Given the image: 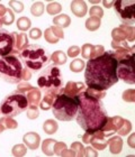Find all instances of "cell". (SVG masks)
<instances>
[{
  "label": "cell",
  "mask_w": 135,
  "mask_h": 157,
  "mask_svg": "<svg viewBox=\"0 0 135 157\" xmlns=\"http://www.w3.org/2000/svg\"><path fill=\"white\" fill-rule=\"evenodd\" d=\"M117 61L114 57L113 51L106 52L102 55L89 59L86 65L85 78L88 88L98 91H106L118 82L116 75Z\"/></svg>",
  "instance_id": "1"
},
{
  "label": "cell",
  "mask_w": 135,
  "mask_h": 157,
  "mask_svg": "<svg viewBox=\"0 0 135 157\" xmlns=\"http://www.w3.org/2000/svg\"><path fill=\"white\" fill-rule=\"evenodd\" d=\"M108 115L101 100L92 98L83 91L79 94V108L77 113V122L87 132L100 130Z\"/></svg>",
  "instance_id": "2"
},
{
  "label": "cell",
  "mask_w": 135,
  "mask_h": 157,
  "mask_svg": "<svg viewBox=\"0 0 135 157\" xmlns=\"http://www.w3.org/2000/svg\"><path fill=\"white\" fill-rule=\"evenodd\" d=\"M18 57L30 72H38L43 70L45 66L49 65L51 61L46 49L36 44H28L23 51H20Z\"/></svg>",
  "instance_id": "3"
},
{
  "label": "cell",
  "mask_w": 135,
  "mask_h": 157,
  "mask_svg": "<svg viewBox=\"0 0 135 157\" xmlns=\"http://www.w3.org/2000/svg\"><path fill=\"white\" fill-rule=\"evenodd\" d=\"M79 108V97H69L60 93L54 99L52 105V112L58 120L71 121L77 117Z\"/></svg>",
  "instance_id": "4"
},
{
  "label": "cell",
  "mask_w": 135,
  "mask_h": 157,
  "mask_svg": "<svg viewBox=\"0 0 135 157\" xmlns=\"http://www.w3.org/2000/svg\"><path fill=\"white\" fill-rule=\"evenodd\" d=\"M37 85L44 94L54 93L55 95H59L62 93L63 78L59 67L56 65L46 66L37 78Z\"/></svg>",
  "instance_id": "5"
},
{
  "label": "cell",
  "mask_w": 135,
  "mask_h": 157,
  "mask_svg": "<svg viewBox=\"0 0 135 157\" xmlns=\"http://www.w3.org/2000/svg\"><path fill=\"white\" fill-rule=\"evenodd\" d=\"M23 65L16 54H9L0 57V78L10 84H18L22 82Z\"/></svg>",
  "instance_id": "6"
},
{
  "label": "cell",
  "mask_w": 135,
  "mask_h": 157,
  "mask_svg": "<svg viewBox=\"0 0 135 157\" xmlns=\"http://www.w3.org/2000/svg\"><path fill=\"white\" fill-rule=\"evenodd\" d=\"M28 100L26 95L18 91L8 94L0 103V112L6 117H16L23 113L28 108Z\"/></svg>",
  "instance_id": "7"
},
{
  "label": "cell",
  "mask_w": 135,
  "mask_h": 157,
  "mask_svg": "<svg viewBox=\"0 0 135 157\" xmlns=\"http://www.w3.org/2000/svg\"><path fill=\"white\" fill-rule=\"evenodd\" d=\"M114 9L119 20L124 25L132 26L135 23V2L134 1H124L117 0L114 2Z\"/></svg>",
  "instance_id": "8"
},
{
  "label": "cell",
  "mask_w": 135,
  "mask_h": 157,
  "mask_svg": "<svg viewBox=\"0 0 135 157\" xmlns=\"http://www.w3.org/2000/svg\"><path fill=\"white\" fill-rule=\"evenodd\" d=\"M133 63H134V55L129 56L127 59H124L117 62L116 75H117L118 80H122L127 84H134L135 75Z\"/></svg>",
  "instance_id": "9"
},
{
  "label": "cell",
  "mask_w": 135,
  "mask_h": 157,
  "mask_svg": "<svg viewBox=\"0 0 135 157\" xmlns=\"http://www.w3.org/2000/svg\"><path fill=\"white\" fill-rule=\"evenodd\" d=\"M14 52L13 34L6 29H0V57L7 56Z\"/></svg>",
  "instance_id": "10"
},
{
  "label": "cell",
  "mask_w": 135,
  "mask_h": 157,
  "mask_svg": "<svg viewBox=\"0 0 135 157\" xmlns=\"http://www.w3.org/2000/svg\"><path fill=\"white\" fill-rule=\"evenodd\" d=\"M44 37H45L46 42L50 43V44H56V43H59V40L61 38H64V33H63L62 28L53 25V26L45 29Z\"/></svg>",
  "instance_id": "11"
},
{
  "label": "cell",
  "mask_w": 135,
  "mask_h": 157,
  "mask_svg": "<svg viewBox=\"0 0 135 157\" xmlns=\"http://www.w3.org/2000/svg\"><path fill=\"white\" fill-rule=\"evenodd\" d=\"M86 90V85L82 82H72L69 81L63 88L62 93L69 95V97H79L81 92Z\"/></svg>",
  "instance_id": "12"
},
{
  "label": "cell",
  "mask_w": 135,
  "mask_h": 157,
  "mask_svg": "<svg viewBox=\"0 0 135 157\" xmlns=\"http://www.w3.org/2000/svg\"><path fill=\"white\" fill-rule=\"evenodd\" d=\"M11 34H13V37H14V52L11 54L18 55L20 51H23L28 45V37H27L26 34L24 33L13 32Z\"/></svg>",
  "instance_id": "13"
},
{
  "label": "cell",
  "mask_w": 135,
  "mask_h": 157,
  "mask_svg": "<svg viewBox=\"0 0 135 157\" xmlns=\"http://www.w3.org/2000/svg\"><path fill=\"white\" fill-rule=\"evenodd\" d=\"M90 144H91L92 147L95 148V149H97V151H104V149L107 147L108 139H107V137L104 136L101 130H97V131H95V132H92Z\"/></svg>",
  "instance_id": "14"
},
{
  "label": "cell",
  "mask_w": 135,
  "mask_h": 157,
  "mask_svg": "<svg viewBox=\"0 0 135 157\" xmlns=\"http://www.w3.org/2000/svg\"><path fill=\"white\" fill-rule=\"evenodd\" d=\"M23 141H24V144L26 145L27 148L35 151V149H37L38 146H40L41 136L37 134V132L30 131V132H27V134L24 135Z\"/></svg>",
  "instance_id": "15"
},
{
  "label": "cell",
  "mask_w": 135,
  "mask_h": 157,
  "mask_svg": "<svg viewBox=\"0 0 135 157\" xmlns=\"http://www.w3.org/2000/svg\"><path fill=\"white\" fill-rule=\"evenodd\" d=\"M71 7V11L74 16L82 18L83 16H86L88 8H87V3L85 1H80V0H74L70 5Z\"/></svg>",
  "instance_id": "16"
},
{
  "label": "cell",
  "mask_w": 135,
  "mask_h": 157,
  "mask_svg": "<svg viewBox=\"0 0 135 157\" xmlns=\"http://www.w3.org/2000/svg\"><path fill=\"white\" fill-rule=\"evenodd\" d=\"M27 100H28V105H38L42 98V92L38 88H32L30 90L25 93Z\"/></svg>",
  "instance_id": "17"
},
{
  "label": "cell",
  "mask_w": 135,
  "mask_h": 157,
  "mask_svg": "<svg viewBox=\"0 0 135 157\" xmlns=\"http://www.w3.org/2000/svg\"><path fill=\"white\" fill-rule=\"evenodd\" d=\"M107 145L109 146V151H110V153L114 155L119 154L123 149V140L119 136H114V137L109 138L108 144Z\"/></svg>",
  "instance_id": "18"
},
{
  "label": "cell",
  "mask_w": 135,
  "mask_h": 157,
  "mask_svg": "<svg viewBox=\"0 0 135 157\" xmlns=\"http://www.w3.org/2000/svg\"><path fill=\"white\" fill-rule=\"evenodd\" d=\"M17 127H18V122L14 118L6 117V116L0 118V134H2L6 129H16Z\"/></svg>",
  "instance_id": "19"
},
{
  "label": "cell",
  "mask_w": 135,
  "mask_h": 157,
  "mask_svg": "<svg viewBox=\"0 0 135 157\" xmlns=\"http://www.w3.org/2000/svg\"><path fill=\"white\" fill-rule=\"evenodd\" d=\"M134 51L135 47L132 46L129 48H117L115 51H113V54H114V57L116 59V61H122L124 59H127L129 56L134 55Z\"/></svg>",
  "instance_id": "20"
},
{
  "label": "cell",
  "mask_w": 135,
  "mask_h": 157,
  "mask_svg": "<svg viewBox=\"0 0 135 157\" xmlns=\"http://www.w3.org/2000/svg\"><path fill=\"white\" fill-rule=\"evenodd\" d=\"M53 24H54V26L60 27V28H66V27L70 26L71 19H70V17L68 15L61 13V15L55 16L53 18Z\"/></svg>",
  "instance_id": "21"
},
{
  "label": "cell",
  "mask_w": 135,
  "mask_h": 157,
  "mask_svg": "<svg viewBox=\"0 0 135 157\" xmlns=\"http://www.w3.org/2000/svg\"><path fill=\"white\" fill-rule=\"evenodd\" d=\"M55 97L56 95L54 94V93H45L43 99H42L40 102L41 109H43V110H50V109L52 108V105H53V102H54Z\"/></svg>",
  "instance_id": "22"
},
{
  "label": "cell",
  "mask_w": 135,
  "mask_h": 157,
  "mask_svg": "<svg viewBox=\"0 0 135 157\" xmlns=\"http://www.w3.org/2000/svg\"><path fill=\"white\" fill-rule=\"evenodd\" d=\"M58 128H59V124L55 120L53 119H49V120H45L43 124V130L45 134L53 135L58 131Z\"/></svg>",
  "instance_id": "23"
},
{
  "label": "cell",
  "mask_w": 135,
  "mask_h": 157,
  "mask_svg": "<svg viewBox=\"0 0 135 157\" xmlns=\"http://www.w3.org/2000/svg\"><path fill=\"white\" fill-rule=\"evenodd\" d=\"M68 56L62 51H56L51 55V61L54 63V65H63L66 63Z\"/></svg>",
  "instance_id": "24"
},
{
  "label": "cell",
  "mask_w": 135,
  "mask_h": 157,
  "mask_svg": "<svg viewBox=\"0 0 135 157\" xmlns=\"http://www.w3.org/2000/svg\"><path fill=\"white\" fill-rule=\"evenodd\" d=\"M56 143V140L52 139V138H47L42 143V151L45 155L47 156H53L54 155V151H53V147H54V144Z\"/></svg>",
  "instance_id": "25"
},
{
  "label": "cell",
  "mask_w": 135,
  "mask_h": 157,
  "mask_svg": "<svg viewBox=\"0 0 135 157\" xmlns=\"http://www.w3.org/2000/svg\"><path fill=\"white\" fill-rule=\"evenodd\" d=\"M101 25V21L99 18H96V17H90L86 20V28L90 32H95L100 27Z\"/></svg>",
  "instance_id": "26"
},
{
  "label": "cell",
  "mask_w": 135,
  "mask_h": 157,
  "mask_svg": "<svg viewBox=\"0 0 135 157\" xmlns=\"http://www.w3.org/2000/svg\"><path fill=\"white\" fill-rule=\"evenodd\" d=\"M32 26V21H30V18L27 17H20L19 19L17 20V27L18 29L22 30V32H26Z\"/></svg>",
  "instance_id": "27"
},
{
  "label": "cell",
  "mask_w": 135,
  "mask_h": 157,
  "mask_svg": "<svg viewBox=\"0 0 135 157\" xmlns=\"http://www.w3.org/2000/svg\"><path fill=\"white\" fill-rule=\"evenodd\" d=\"M0 20H1L2 25H11V24L15 21V15H14V11L10 9V8H7L6 13H5V15L0 18Z\"/></svg>",
  "instance_id": "28"
},
{
  "label": "cell",
  "mask_w": 135,
  "mask_h": 157,
  "mask_svg": "<svg viewBox=\"0 0 135 157\" xmlns=\"http://www.w3.org/2000/svg\"><path fill=\"white\" fill-rule=\"evenodd\" d=\"M112 37L114 42H124V40H126V35L121 27H117V28L113 29Z\"/></svg>",
  "instance_id": "29"
},
{
  "label": "cell",
  "mask_w": 135,
  "mask_h": 157,
  "mask_svg": "<svg viewBox=\"0 0 135 157\" xmlns=\"http://www.w3.org/2000/svg\"><path fill=\"white\" fill-rule=\"evenodd\" d=\"M30 13L32 15L35 17H40L43 15L44 13V5L43 2H41V1H37V2H34L30 7Z\"/></svg>",
  "instance_id": "30"
},
{
  "label": "cell",
  "mask_w": 135,
  "mask_h": 157,
  "mask_svg": "<svg viewBox=\"0 0 135 157\" xmlns=\"http://www.w3.org/2000/svg\"><path fill=\"white\" fill-rule=\"evenodd\" d=\"M85 66H86V64H85V62H83L82 59H73L72 62H71V64H70V70L74 73H78V72H81L85 69Z\"/></svg>",
  "instance_id": "31"
},
{
  "label": "cell",
  "mask_w": 135,
  "mask_h": 157,
  "mask_svg": "<svg viewBox=\"0 0 135 157\" xmlns=\"http://www.w3.org/2000/svg\"><path fill=\"white\" fill-rule=\"evenodd\" d=\"M131 130H132V124H131V121L124 119V122H123L122 126L119 127V129L116 132L119 136H126V135H129L131 132Z\"/></svg>",
  "instance_id": "32"
},
{
  "label": "cell",
  "mask_w": 135,
  "mask_h": 157,
  "mask_svg": "<svg viewBox=\"0 0 135 157\" xmlns=\"http://www.w3.org/2000/svg\"><path fill=\"white\" fill-rule=\"evenodd\" d=\"M121 28L124 30L126 35V40L127 42H134L135 39V29L133 26H127V25H121Z\"/></svg>",
  "instance_id": "33"
},
{
  "label": "cell",
  "mask_w": 135,
  "mask_h": 157,
  "mask_svg": "<svg viewBox=\"0 0 135 157\" xmlns=\"http://www.w3.org/2000/svg\"><path fill=\"white\" fill-rule=\"evenodd\" d=\"M11 153H13L14 156L16 157H22V156H25L27 153V147L26 145H23V144H18V145H15L11 149Z\"/></svg>",
  "instance_id": "34"
},
{
  "label": "cell",
  "mask_w": 135,
  "mask_h": 157,
  "mask_svg": "<svg viewBox=\"0 0 135 157\" xmlns=\"http://www.w3.org/2000/svg\"><path fill=\"white\" fill-rule=\"evenodd\" d=\"M61 10H62V6L58 2H51L46 6V11H47V13H49V15H52V16L61 13Z\"/></svg>",
  "instance_id": "35"
},
{
  "label": "cell",
  "mask_w": 135,
  "mask_h": 157,
  "mask_svg": "<svg viewBox=\"0 0 135 157\" xmlns=\"http://www.w3.org/2000/svg\"><path fill=\"white\" fill-rule=\"evenodd\" d=\"M85 92L87 94H89L90 97H92V98L99 99V100H102L106 97V91H98V90H95V89L91 88H87L85 90Z\"/></svg>",
  "instance_id": "36"
},
{
  "label": "cell",
  "mask_w": 135,
  "mask_h": 157,
  "mask_svg": "<svg viewBox=\"0 0 135 157\" xmlns=\"http://www.w3.org/2000/svg\"><path fill=\"white\" fill-rule=\"evenodd\" d=\"M71 149L76 153V156L83 157V149H85V147H83V145L81 144L80 141H74V143H72Z\"/></svg>",
  "instance_id": "37"
},
{
  "label": "cell",
  "mask_w": 135,
  "mask_h": 157,
  "mask_svg": "<svg viewBox=\"0 0 135 157\" xmlns=\"http://www.w3.org/2000/svg\"><path fill=\"white\" fill-rule=\"evenodd\" d=\"M27 118L28 119H36L38 118L40 116V111H38V108H37V105H28V108H27Z\"/></svg>",
  "instance_id": "38"
},
{
  "label": "cell",
  "mask_w": 135,
  "mask_h": 157,
  "mask_svg": "<svg viewBox=\"0 0 135 157\" xmlns=\"http://www.w3.org/2000/svg\"><path fill=\"white\" fill-rule=\"evenodd\" d=\"M92 48H93V45L92 44H85L81 48V55H82L83 59H90V56H91L92 53Z\"/></svg>",
  "instance_id": "39"
},
{
  "label": "cell",
  "mask_w": 135,
  "mask_h": 157,
  "mask_svg": "<svg viewBox=\"0 0 135 157\" xmlns=\"http://www.w3.org/2000/svg\"><path fill=\"white\" fill-rule=\"evenodd\" d=\"M89 15L91 17H96V18H99V19H101V17L104 16V10H102L101 7L93 6V7H91V8H90Z\"/></svg>",
  "instance_id": "40"
},
{
  "label": "cell",
  "mask_w": 135,
  "mask_h": 157,
  "mask_svg": "<svg viewBox=\"0 0 135 157\" xmlns=\"http://www.w3.org/2000/svg\"><path fill=\"white\" fill-rule=\"evenodd\" d=\"M123 100L126 102H134L135 101V91L133 89H129L123 92Z\"/></svg>",
  "instance_id": "41"
},
{
  "label": "cell",
  "mask_w": 135,
  "mask_h": 157,
  "mask_svg": "<svg viewBox=\"0 0 135 157\" xmlns=\"http://www.w3.org/2000/svg\"><path fill=\"white\" fill-rule=\"evenodd\" d=\"M104 53H105V47H104V46L102 45H93V48H92V53H91V56H90V59H96V57L102 55Z\"/></svg>",
  "instance_id": "42"
},
{
  "label": "cell",
  "mask_w": 135,
  "mask_h": 157,
  "mask_svg": "<svg viewBox=\"0 0 135 157\" xmlns=\"http://www.w3.org/2000/svg\"><path fill=\"white\" fill-rule=\"evenodd\" d=\"M33 88V85H30L28 82L26 81H23V82H19L18 83V85H17V90L16 91L20 92V93H23V94H25L28 90H30V89Z\"/></svg>",
  "instance_id": "43"
},
{
  "label": "cell",
  "mask_w": 135,
  "mask_h": 157,
  "mask_svg": "<svg viewBox=\"0 0 135 157\" xmlns=\"http://www.w3.org/2000/svg\"><path fill=\"white\" fill-rule=\"evenodd\" d=\"M66 148V144L63 143V141H56L54 144V147H53V151H54V154L58 155V156H61L62 151Z\"/></svg>",
  "instance_id": "44"
},
{
  "label": "cell",
  "mask_w": 135,
  "mask_h": 157,
  "mask_svg": "<svg viewBox=\"0 0 135 157\" xmlns=\"http://www.w3.org/2000/svg\"><path fill=\"white\" fill-rule=\"evenodd\" d=\"M9 7L15 13H22L24 10V5L20 1H9Z\"/></svg>",
  "instance_id": "45"
},
{
  "label": "cell",
  "mask_w": 135,
  "mask_h": 157,
  "mask_svg": "<svg viewBox=\"0 0 135 157\" xmlns=\"http://www.w3.org/2000/svg\"><path fill=\"white\" fill-rule=\"evenodd\" d=\"M83 156L86 157H97L98 156V153L96 151L95 148L92 147V146H88L83 149Z\"/></svg>",
  "instance_id": "46"
},
{
  "label": "cell",
  "mask_w": 135,
  "mask_h": 157,
  "mask_svg": "<svg viewBox=\"0 0 135 157\" xmlns=\"http://www.w3.org/2000/svg\"><path fill=\"white\" fill-rule=\"evenodd\" d=\"M80 52H81V49H80L79 46H71V47H69V49H68V55L66 56H70V57H76V56H78L80 54Z\"/></svg>",
  "instance_id": "47"
},
{
  "label": "cell",
  "mask_w": 135,
  "mask_h": 157,
  "mask_svg": "<svg viewBox=\"0 0 135 157\" xmlns=\"http://www.w3.org/2000/svg\"><path fill=\"white\" fill-rule=\"evenodd\" d=\"M112 47L114 49H117V48H129V44L126 43V40L124 42H112Z\"/></svg>",
  "instance_id": "48"
},
{
  "label": "cell",
  "mask_w": 135,
  "mask_h": 157,
  "mask_svg": "<svg viewBox=\"0 0 135 157\" xmlns=\"http://www.w3.org/2000/svg\"><path fill=\"white\" fill-rule=\"evenodd\" d=\"M42 36V30L40 28H33V29H30V37L33 39H38L41 38Z\"/></svg>",
  "instance_id": "49"
},
{
  "label": "cell",
  "mask_w": 135,
  "mask_h": 157,
  "mask_svg": "<svg viewBox=\"0 0 135 157\" xmlns=\"http://www.w3.org/2000/svg\"><path fill=\"white\" fill-rule=\"evenodd\" d=\"M32 78V72H30L28 69H23V74H22V81H26L28 82Z\"/></svg>",
  "instance_id": "50"
},
{
  "label": "cell",
  "mask_w": 135,
  "mask_h": 157,
  "mask_svg": "<svg viewBox=\"0 0 135 157\" xmlns=\"http://www.w3.org/2000/svg\"><path fill=\"white\" fill-rule=\"evenodd\" d=\"M61 156H66V157H72V156H76V153L72 151V149H68V148H66L64 151H62V154H61Z\"/></svg>",
  "instance_id": "51"
},
{
  "label": "cell",
  "mask_w": 135,
  "mask_h": 157,
  "mask_svg": "<svg viewBox=\"0 0 135 157\" xmlns=\"http://www.w3.org/2000/svg\"><path fill=\"white\" fill-rule=\"evenodd\" d=\"M134 139H135V135L132 134L131 136H129V140H127V143H129V146L131 148H135V143H134Z\"/></svg>",
  "instance_id": "52"
},
{
  "label": "cell",
  "mask_w": 135,
  "mask_h": 157,
  "mask_svg": "<svg viewBox=\"0 0 135 157\" xmlns=\"http://www.w3.org/2000/svg\"><path fill=\"white\" fill-rule=\"evenodd\" d=\"M114 2H115V1H107V0H104V1H102V5H104V7H106V8H112V7L114 6Z\"/></svg>",
  "instance_id": "53"
},
{
  "label": "cell",
  "mask_w": 135,
  "mask_h": 157,
  "mask_svg": "<svg viewBox=\"0 0 135 157\" xmlns=\"http://www.w3.org/2000/svg\"><path fill=\"white\" fill-rule=\"evenodd\" d=\"M6 10H7L6 7L3 6V5H1V3H0V18H1V17H2L3 15H5V13H6Z\"/></svg>",
  "instance_id": "54"
},
{
  "label": "cell",
  "mask_w": 135,
  "mask_h": 157,
  "mask_svg": "<svg viewBox=\"0 0 135 157\" xmlns=\"http://www.w3.org/2000/svg\"><path fill=\"white\" fill-rule=\"evenodd\" d=\"M1 26H2V23H1V20H0V29H1Z\"/></svg>",
  "instance_id": "55"
}]
</instances>
